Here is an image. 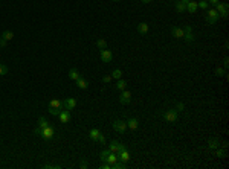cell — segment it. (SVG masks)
Masks as SVG:
<instances>
[{
    "label": "cell",
    "mask_w": 229,
    "mask_h": 169,
    "mask_svg": "<svg viewBox=\"0 0 229 169\" xmlns=\"http://www.w3.org/2000/svg\"><path fill=\"white\" fill-rule=\"evenodd\" d=\"M197 6L202 8V9H208V0H200V2L197 3Z\"/></svg>",
    "instance_id": "31"
},
{
    "label": "cell",
    "mask_w": 229,
    "mask_h": 169,
    "mask_svg": "<svg viewBox=\"0 0 229 169\" xmlns=\"http://www.w3.org/2000/svg\"><path fill=\"white\" fill-rule=\"evenodd\" d=\"M53 134H55V131H53V128H52L50 125H47L46 128H43V131H42V134H40V136H42L44 140H50V139L53 137Z\"/></svg>",
    "instance_id": "6"
},
{
    "label": "cell",
    "mask_w": 229,
    "mask_h": 169,
    "mask_svg": "<svg viewBox=\"0 0 229 169\" xmlns=\"http://www.w3.org/2000/svg\"><path fill=\"white\" fill-rule=\"evenodd\" d=\"M58 119H60V122H61V123H67V122L70 121V111H69V110L60 111V114H58Z\"/></svg>",
    "instance_id": "11"
},
{
    "label": "cell",
    "mask_w": 229,
    "mask_h": 169,
    "mask_svg": "<svg viewBox=\"0 0 229 169\" xmlns=\"http://www.w3.org/2000/svg\"><path fill=\"white\" fill-rule=\"evenodd\" d=\"M130 101H131V92L122 90V93H121V96H119V102L122 104V105H127V104H130Z\"/></svg>",
    "instance_id": "7"
},
{
    "label": "cell",
    "mask_w": 229,
    "mask_h": 169,
    "mask_svg": "<svg viewBox=\"0 0 229 169\" xmlns=\"http://www.w3.org/2000/svg\"><path fill=\"white\" fill-rule=\"evenodd\" d=\"M183 32H185L183 40L188 41V43H193L196 37H194V34H193V28H191V26H185V28H183Z\"/></svg>",
    "instance_id": "4"
},
{
    "label": "cell",
    "mask_w": 229,
    "mask_h": 169,
    "mask_svg": "<svg viewBox=\"0 0 229 169\" xmlns=\"http://www.w3.org/2000/svg\"><path fill=\"white\" fill-rule=\"evenodd\" d=\"M171 34H173L174 38H183V35H185L183 29L177 28V26H171Z\"/></svg>",
    "instance_id": "12"
},
{
    "label": "cell",
    "mask_w": 229,
    "mask_h": 169,
    "mask_svg": "<svg viewBox=\"0 0 229 169\" xmlns=\"http://www.w3.org/2000/svg\"><path fill=\"white\" fill-rule=\"evenodd\" d=\"M113 2H119V0H113Z\"/></svg>",
    "instance_id": "46"
},
{
    "label": "cell",
    "mask_w": 229,
    "mask_h": 169,
    "mask_svg": "<svg viewBox=\"0 0 229 169\" xmlns=\"http://www.w3.org/2000/svg\"><path fill=\"white\" fill-rule=\"evenodd\" d=\"M2 38H3V40H6V41H11L12 38H14V32H12V31H5L2 34Z\"/></svg>",
    "instance_id": "22"
},
{
    "label": "cell",
    "mask_w": 229,
    "mask_h": 169,
    "mask_svg": "<svg viewBox=\"0 0 229 169\" xmlns=\"http://www.w3.org/2000/svg\"><path fill=\"white\" fill-rule=\"evenodd\" d=\"M164 118H165V121L167 122H176L177 121V118H179V114H177V111L176 110H168L165 114H164Z\"/></svg>",
    "instance_id": "8"
},
{
    "label": "cell",
    "mask_w": 229,
    "mask_h": 169,
    "mask_svg": "<svg viewBox=\"0 0 229 169\" xmlns=\"http://www.w3.org/2000/svg\"><path fill=\"white\" fill-rule=\"evenodd\" d=\"M99 129L98 128H92L90 131H89V137H90V140H93V142H98V137H99Z\"/></svg>",
    "instance_id": "16"
},
{
    "label": "cell",
    "mask_w": 229,
    "mask_h": 169,
    "mask_svg": "<svg viewBox=\"0 0 229 169\" xmlns=\"http://www.w3.org/2000/svg\"><path fill=\"white\" fill-rule=\"evenodd\" d=\"M116 155H118V160H121V162H125V163H127V162L130 160V152H128L127 149L116 152Z\"/></svg>",
    "instance_id": "13"
},
{
    "label": "cell",
    "mask_w": 229,
    "mask_h": 169,
    "mask_svg": "<svg viewBox=\"0 0 229 169\" xmlns=\"http://www.w3.org/2000/svg\"><path fill=\"white\" fill-rule=\"evenodd\" d=\"M219 18H220V15H219L217 11H215V9H208V12H206V21L209 24H215Z\"/></svg>",
    "instance_id": "1"
},
{
    "label": "cell",
    "mask_w": 229,
    "mask_h": 169,
    "mask_svg": "<svg viewBox=\"0 0 229 169\" xmlns=\"http://www.w3.org/2000/svg\"><path fill=\"white\" fill-rule=\"evenodd\" d=\"M223 66H225V70L228 69V66H229V60L228 58H225V61H223Z\"/></svg>",
    "instance_id": "42"
},
{
    "label": "cell",
    "mask_w": 229,
    "mask_h": 169,
    "mask_svg": "<svg viewBox=\"0 0 229 169\" xmlns=\"http://www.w3.org/2000/svg\"><path fill=\"white\" fill-rule=\"evenodd\" d=\"M110 152H119V151H124V149H127V146L125 145H122V143H119V142H116V140H113V142H110Z\"/></svg>",
    "instance_id": "10"
},
{
    "label": "cell",
    "mask_w": 229,
    "mask_h": 169,
    "mask_svg": "<svg viewBox=\"0 0 229 169\" xmlns=\"http://www.w3.org/2000/svg\"><path fill=\"white\" fill-rule=\"evenodd\" d=\"M49 107H53V108H63V107H61V101H60V99H50V101H49Z\"/></svg>",
    "instance_id": "23"
},
{
    "label": "cell",
    "mask_w": 229,
    "mask_h": 169,
    "mask_svg": "<svg viewBox=\"0 0 229 169\" xmlns=\"http://www.w3.org/2000/svg\"><path fill=\"white\" fill-rule=\"evenodd\" d=\"M99 57H101V61H102V62H110V61L113 60V54H112L109 49H101Z\"/></svg>",
    "instance_id": "5"
},
{
    "label": "cell",
    "mask_w": 229,
    "mask_h": 169,
    "mask_svg": "<svg viewBox=\"0 0 229 169\" xmlns=\"http://www.w3.org/2000/svg\"><path fill=\"white\" fill-rule=\"evenodd\" d=\"M215 75H217V76H225L226 75V70L219 66V67H215Z\"/></svg>",
    "instance_id": "30"
},
{
    "label": "cell",
    "mask_w": 229,
    "mask_h": 169,
    "mask_svg": "<svg viewBox=\"0 0 229 169\" xmlns=\"http://www.w3.org/2000/svg\"><path fill=\"white\" fill-rule=\"evenodd\" d=\"M138 126H139V121L136 118H131V119L127 121V128H130L131 131H136Z\"/></svg>",
    "instance_id": "14"
},
{
    "label": "cell",
    "mask_w": 229,
    "mask_h": 169,
    "mask_svg": "<svg viewBox=\"0 0 229 169\" xmlns=\"http://www.w3.org/2000/svg\"><path fill=\"white\" fill-rule=\"evenodd\" d=\"M208 146H209L211 149H217V148L220 146V142H219L217 139H209V140H208Z\"/></svg>",
    "instance_id": "20"
},
{
    "label": "cell",
    "mask_w": 229,
    "mask_h": 169,
    "mask_svg": "<svg viewBox=\"0 0 229 169\" xmlns=\"http://www.w3.org/2000/svg\"><path fill=\"white\" fill-rule=\"evenodd\" d=\"M208 3H211V5H214V6H215V5L219 3V0H208Z\"/></svg>",
    "instance_id": "43"
},
{
    "label": "cell",
    "mask_w": 229,
    "mask_h": 169,
    "mask_svg": "<svg viewBox=\"0 0 229 169\" xmlns=\"http://www.w3.org/2000/svg\"><path fill=\"white\" fill-rule=\"evenodd\" d=\"M99 168H101V169H110V163H107V162H105V163H102Z\"/></svg>",
    "instance_id": "40"
},
{
    "label": "cell",
    "mask_w": 229,
    "mask_h": 169,
    "mask_svg": "<svg viewBox=\"0 0 229 169\" xmlns=\"http://www.w3.org/2000/svg\"><path fill=\"white\" fill-rule=\"evenodd\" d=\"M61 107L64 108V110H73L75 107H76V99L75 98H67V99H64V101H61Z\"/></svg>",
    "instance_id": "2"
},
{
    "label": "cell",
    "mask_w": 229,
    "mask_h": 169,
    "mask_svg": "<svg viewBox=\"0 0 229 169\" xmlns=\"http://www.w3.org/2000/svg\"><path fill=\"white\" fill-rule=\"evenodd\" d=\"M49 123H47V121H46V118H40L38 119V126L40 128H46Z\"/></svg>",
    "instance_id": "28"
},
{
    "label": "cell",
    "mask_w": 229,
    "mask_h": 169,
    "mask_svg": "<svg viewBox=\"0 0 229 169\" xmlns=\"http://www.w3.org/2000/svg\"><path fill=\"white\" fill-rule=\"evenodd\" d=\"M79 76H81V75L78 73V70H76V69H70V70H69V78H70L72 81H76Z\"/></svg>",
    "instance_id": "21"
},
{
    "label": "cell",
    "mask_w": 229,
    "mask_h": 169,
    "mask_svg": "<svg viewBox=\"0 0 229 169\" xmlns=\"http://www.w3.org/2000/svg\"><path fill=\"white\" fill-rule=\"evenodd\" d=\"M42 131H43V128H40V126H37V128L34 129V133H35V134H38V136L42 134Z\"/></svg>",
    "instance_id": "41"
},
{
    "label": "cell",
    "mask_w": 229,
    "mask_h": 169,
    "mask_svg": "<svg viewBox=\"0 0 229 169\" xmlns=\"http://www.w3.org/2000/svg\"><path fill=\"white\" fill-rule=\"evenodd\" d=\"M151 0H142V3H150Z\"/></svg>",
    "instance_id": "45"
},
{
    "label": "cell",
    "mask_w": 229,
    "mask_h": 169,
    "mask_svg": "<svg viewBox=\"0 0 229 169\" xmlns=\"http://www.w3.org/2000/svg\"><path fill=\"white\" fill-rule=\"evenodd\" d=\"M125 87H127V82H125L124 79H118V84H116V88H118V90H121V92H122V90H125Z\"/></svg>",
    "instance_id": "27"
},
{
    "label": "cell",
    "mask_w": 229,
    "mask_h": 169,
    "mask_svg": "<svg viewBox=\"0 0 229 169\" xmlns=\"http://www.w3.org/2000/svg\"><path fill=\"white\" fill-rule=\"evenodd\" d=\"M148 29H150V26H148L147 23H139V24H138V32L142 34V35H145V34L148 32Z\"/></svg>",
    "instance_id": "19"
},
{
    "label": "cell",
    "mask_w": 229,
    "mask_h": 169,
    "mask_svg": "<svg viewBox=\"0 0 229 169\" xmlns=\"http://www.w3.org/2000/svg\"><path fill=\"white\" fill-rule=\"evenodd\" d=\"M109 154H110V149H105V151H102V152L99 154L101 160H102V162H105V160H107V157H109Z\"/></svg>",
    "instance_id": "29"
},
{
    "label": "cell",
    "mask_w": 229,
    "mask_h": 169,
    "mask_svg": "<svg viewBox=\"0 0 229 169\" xmlns=\"http://www.w3.org/2000/svg\"><path fill=\"white\" fill-rule=\"evenodd\" d=\"M186 0H177V3H176V11L177 12H183L186 11Z\"/></svg>",
    "instance_id": "18"
},
{
    "label": "cell",
    "mask_w": 229,
    "mask_h": 169,
    "mask_svg": "<svg viewBox=\"0 0 229 169\" xmlns=\"http://www.w3.org/2000/svg\"><path fill=\"white\" fill-rule=\"evenodd\" d=\"M185 110V104L183 102H177V105H176V111H183Z\"/></svg>",
    "instance_id": "34"
},
{
    "label": "cell",
    "mask_w": 229,
    "mask_h": 169,
    "mask_svg": "<svg viewBox=\"0 0 229 169\" xmlns=\"http://www.w3.org/2000/svg\"><path fill=\"white\" fill-rule=\"evenodd\" d=\"M215 6H217V9H215V11H217L219 12V15H222L223 18H228V3H217V5H215Z\"/></svg>",
    "instance_id": "9"
},
{
    "label": "cell",
    "mask_w": 229,
    "mask_h": 169,
    "mask_svg": "<svg viewBox=\"0 0 229 169\" xmlns=\"http://www.w3.org/2000/svg\"><path fill=\"white\" fill-rule=\"evenodd\" d=\"M0 38H2V35H0Z\"/></svg>",
    "instance_id": "48"
},
{
    "label": "cell",
    "mask_w": 229,
    "mask_h": 169,
    "mask_svg": "<svg viewBox=\"0 0 229 169\" xmlns=\"http://www.w3.org/2000/svg\"><path fill=\"white\" fill-rule=\"evenodd\" d=\"M186 2H190V0H186Z\"/></svg>",
    "instance_id": "47"
},
{
    "label": "cell",
    "mask_w": 229,
    "mask_h": 169,
    "mask_svg": "<svg viewBox=\"0 0 229 169\" xmlns=\"http://www.w3.org/2000/svg\"><path fill=\"white\" fill-rule=\"evenodd\" d=\"M197 2H194V0H190V2L186 3V11L188 12H191V14H194V12L197 11Z\"/></svg>",
    "instance_id": "17"
},
{
    "label": "cell",
    "mask_w": 229,
    "mask_h": 169,
    "mask_svg": "<svg viewBox=\"0 0 229 169\" xmlns=\"http://www.w3.org/2000/svg\"><path fill=\"white\" fill-rule=\"evenodd\" d=\"M8 73V67L5 66V64H0V76H3Z\"/></svg>",
    "instance_id": "33"
},
{
    "label": "cell",
    "mask_w": 229,
    "mask_h": 169,
    "mask_svg": "<svg viewBox=\"0 0 229 169\" xmlns=\"http://www.w3.org/2000/svg\"><path fill=\"white\" fill-rule=\"evenodd\" d=\"M44 168H46V169H58L60 166H58V165H44Z\"/></svg>",
    "instance_id": "38"
},
{
    "label": "cell",
    "mask_w": 229,
    "mask_h": 169,
    "mask_svg": "<svg viewBox=\"0 0 229 169\" xmlns=\"http://www.w3.org/2000/svg\"><path fill=\"white\" fill-rule=\"evenodd\" d=\"M8 46V41L3 40V38H0V47H6Z\"/></svg>",
    "instance_id": "39"
},
{
    "label": "cell",
    "mask_w": 229,
    "mask_h": 169,
    "mask_svg": "<svg viewBox=\"0 0 229 169\" xmlns=\"http://www.w3.org/2000/svg\"><path fill=\"white\" fill-rule=\"evenodd\" d=\"M75 82H76V85H78L79 88H81V90H86V88L89 87V81H87V79H84L83 76H79Z\"/></svg>",
    "instance_id": "15"
},
{
    "label": "cell",
    "mask_w": 229,
    "mask_h": 169,
    "mask_svg": "<svg viewBox=\"0 0 229 169\" xmlns=\"http://www.w3.org/2000/svg\"><path fill=\"white\" fill-rule=\"evenodd\" d=\"M217 155H219L220 159L226 157V151H225V149H219V148H217Z\"/></svg>",
    "instance_id": "35"
},
{
    "label": "cell",
    "mask_w": 229,
    "mask_h": 169,
    "mask_svg": "<svg viewBox=\"0 0 229 169\" xmlns=\"http://www.w3.org/2000/svg\"><path fill=\"white\" fill-rule=\"evenodd\" d=\"M112 79H113V78H112V75H107V76H104V78H102V81H104L105 84L112 82Z\"/></svg>",
    "instance_id": "36"
},
{
    "label": "cell",
    "mask_w": 229,
    "mask_h": 169,
    "mask_svg": "<svg viewBox=\"0 0 229 169\" xmlns=\"http://www.w3.org/2000/svg\"><path fill=\"white\" fill-rule=\"evenodd\" d=\"M113 129L116 133H119V134H124V131L127 129V122H122V121H115L113 122Z\"/></svg>",
    "instance_id": "3"
},
{
    "label": "cell",
    "mask_w": 229,
    "mask_h": 169,
    "mask_svg": "<svg viewBox=\"0 0 229 169\" xmlns=\"http://www.w3.org/2000/svg\"><path fill=\"white\" fill-rule=\"evenodd\" d=\"M60 111H61V108H53V107H49V113H50L52 116H58V114H60Z\"/></svg>",
    "instance_id": "32"
},
{
    "label": "cell",
    "mask_w": 229,
    "mask_h": 169,
    "mask_svg": "<svg viewBox=\"0 0 229 169\" xmlns=\"http://www.w3.org/2000/svg\"><path fill=\"white\" fill-rule=\"evenodd\" d=\"M98 142H99L101 145H105V137H104L102 134H99V137H98Z\"/></svg>",
    "instance_id": "37"
},
{
    "label": "cell",
    "mask_w": 229,
    "mask_h": 169,
    "mask_svg": "<svg viewBox=\"0 0 229 169\" xmlns=\"http://www.w3.org/2000/svg\"><path fill=\"white\" fill-rule=\"evenodd\" d=\"M107 163H110V165H113L115 162H118V155L115 154V152H110L109 154V157H107V160H105Z\"/></svg>",
    "instance_id": "24"
},
{
    "label": "cell",
    "mask_w": 229,
    "mask_h": 169,
    "mask_svg": "<svg viewBox=\"0 0 229 169\" xmlns=\"http://www.w3.org/2000/svg\"><path fill=\"white\" fill-rule=\"evenodd\" d=\"M79 168H81V169H86V168H87V163H86V162H81V165H79Z\"/></svg>",
    "instance_id": "44"
},
{
    "label": "cell",
    "mask_w": 229,
    "mask_h": 169,
    "mask_svg": "<svg viewBox=\"0 0 229 169\" xmlns=\"http://www.w3.org/2000/svg\"><path fill=\"white\" fill-rule=\"evenodd\" d=\"M96 47L98 49H107V41L105 40H102V38H99V40H96Z\"/></svg>",
    "instance_id": "26"
},
{
    "label": "cell",
    "mask_w": 229,
    "mask_h": 169,
    "mask_svg": "<svg viewBox=\"0 0 229 169\" xmlns=\"http://www.w3.org/2000/svg\"><path fill=\"white\" fill-rule=\"evenodd\" d=\"M112 78H115V79H121V78H122V70H121V69H115L112 72Z\"/></svg>",
    "instance_id": "25"
}]
</instances>
